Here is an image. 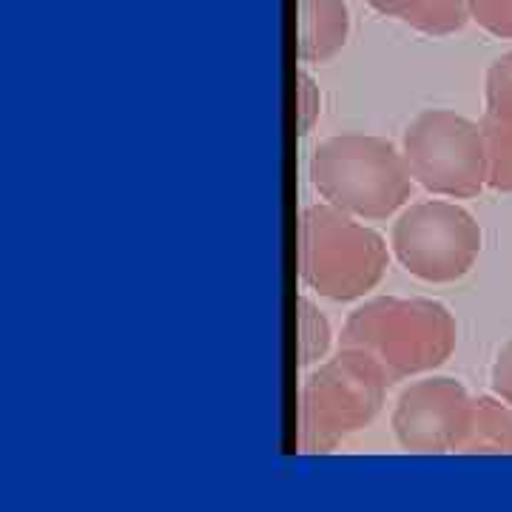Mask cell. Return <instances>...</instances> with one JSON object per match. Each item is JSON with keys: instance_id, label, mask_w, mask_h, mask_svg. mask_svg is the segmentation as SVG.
<instances>
[{"instance_id": "obj_5", "label": "cell", "mask_w": 512, "mask_h": 512, "mask_svg": "<svg viewBox=\"0 0 512 512\" xmlns=\"http://www.w3.org/2000/svg\"><path fill=\"white\" fill-rule=\"evenodd\" d=\"M404 160L413 180L441 197L467 200L487 185L481 123L450 109H427L404 131Z\"/></svg>"}, {"instance_id": "obj_16", "label": "cell", "mask_w": 512, "mask_h": 512, "mask_svg": "<svg viewBox=\"0 0 512 512\" xmlns=\"http://www.w3.org/2000/svg\"><path fill=\"white\" fill-rule=\"evenodd\" d=\"M490 382H493L495 396L504 399V402L512 407V342H507V345L501 348V353H498Z\"/></svg>"}, {"instance_id": "obj_1", "label": "cell", "mask_w": 512, "mask_h": 512, "mask_svg": "<svg viewBox=\"0 0 512 512\" xmlns=\"http://www.w3.org/2000/svg\"><path fill=\"white\" fill-rule=\"evenodd\" d=\"M456 319L433 299L379 296L350 313L342 328V348L365 353L396 384L444 365L456 350Z\"/></svg>"}, {"instance_id": "obj_4", "label": "cell", "mask_w": 512, "mask_h": 512, "mask_svg": "<svg viewBox=\"0 0 512 512\" xmlns=\"http://www.w3.org/2000/svg\"><path fill=\"white\" fill-rule=\"evenodd\" d=\"M390 384L359 350L342 348L308 376L299 399V450L330 453L382 410Z\"/></svg>"}, {"instance_id": "obj_7", "label": "cell", "mask_w": 512, "mask_h": 512, "mask_svg": "<svg viewBox=\"0 0 512 512\" xmlns=\"http://www.w3.org/2000/svg\"><path fill=\"white\" fill-rule=\"evenodd\" d=\"M473 399L456 379H421L399 396L393 410V433L410 453L458 450Z\"/></svg>"}, {"instance_id": "obj_15", "label": "cell", "mask_w": 512, "mask_h": 512, "mask_svg": "<svg viewBox=\"0 0 512 512\" xmlns=\"http://www.w3.org/2000/svg\"><path fill=\"white\" fill-rule=\"evenodd\" d=\"M299 128L302 134H308L313 128V123L319 120V111H322V97H319V89L313 83L311 77L305 72H299Z\"/></svg>"}, {"instance_id": "obj_3", "label": "cell", "mask_w": 512, "mask_h": 512, "mask_svg": "<svg viewBox=\"0 0 512 512\" xmlns=\"http://www.w3.org/2000/svg\"><path fill=\"white\" fill-rule=\"evenodd\" d=\"M384 239L336 205H311L299 220V276L325 299L350 302L382 282Z\"/></svg>"}, {"instance_id": "obj_2", "label": "cell", "mask_w": 512, "mask_h": 512, "mask_svg": "<svg viewBox=\"0 0 512 512\" xmlns=\"http://www.w3.org/2000/svg\"><path fill=\"white\" fill-rule=\"evenodd\" d=\"M311 180L330 205L356 220L393 217L413 191L404 151L373 134H339L319 143Z\"/></svg>"}, {"instance_id": "obj_10", "label": "cell", "mask_w": 512, "mask_h": 512, "mask_svg": "<svg viewBox=\"0 0 512 512\" xmlns=\"http://www.w3.org/2000/svg\"><path fill=\"white\" fill-rule=\"evenodd\" d=\"M512 450V407L504 399L478 396L458 441V453H510Z\"/></svg>"}, {"instance_id": "obj_13", "label": "cell", "mask_w": 512, "mask_h": 512, "mask_svg": "<svg viewBox=\"0 0 512 512\" xmlns=\"http://www.w3.org/2000/svg\"><path fill=\"white\" fill-rule=\"evenodd\" d=\"M504 123H512V52L498 57L487 72V111Z\"/></svg>"}, {"instance_id": "obj_6", "label": "cell", "mask_w": 512, "mask_h": 512, "mask_svg": "<svg viewBox=\"0 0 512 512\" xmlns=\"http://www.w3.org/2000/svg\"><path fill=\"white\" fill-rule=\"evenodd\" d=\"M390 245L404 271L421 282L447 285L476 265L481 228L456 202H416L393 222Z\"/></svg>"}, {"instance_id": "obj_12", "label": "cell", "mask_w": 512, "mask_h": 512, "mask_svg": "<svg viewBox=\"0 0 512 512\" xmlns=\"http://www.w3.org/2000/svg\"><path fill=\"white\" fill-rule=\"evenodd\" d=\"M330 348V325L322 313L313 308L305 296L299 299V362L302 367L316 365L325 359Z\"/></svg>"}, {"instance_id": "obj_11", "label": "cell", "mask_w": 512, "mask_h": 512, "mask_svg": "<svg viewBox=\"0 0 512 512\" xmlns=\"http://www.w3.org/2000/svg\"><path fill=\"white\" fill-rule=\"evenodd\" d=\"M484 146H487V185L495 191H512V123L481 117Z\"/></svg>"}, {"instance_id": "obj_14", "label": "cell", "mask_w": 512, "mask_h": 512, "mask_svg": "<svg viewBox=\"0 0 512 512\" xmlns=\"http://www.w3.org/2000/svg\"><path fill=\"white\" fill-rule=\"evenodd\" d=\"M470 18L495 37H512V0H470Z\"/></svg>"}, {"instance_id": "obj_9", "label": "cell", "mask_w": 512, "mask_h": 512, "mask_svg": "<svg viewBox=\"0 0 512 512\" xmlns=\"http://www.w3.org/2000/svg\"><path fill=\"white\" fill-rule=\"evenodd\" d=\"M376 12L430 37L461 32L470 20V0H367Z\"/></svg>"}, {"instance_id": "obj_8", "label": "cell", "mask_w": 512, "mask_h": 512, "mask_svg": "<svg viewBox=\"0 0 512 512\" xmlns=\"http://www.w3.org/2000/svg\"><path fill=\"white\" fill-rule=\"evenodd\" d=\"M350 35L345 0H299V57L305 63H328Z\"/></svg>"}]
</instances>
